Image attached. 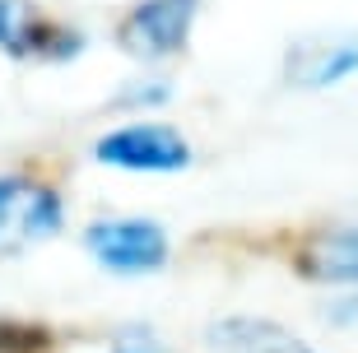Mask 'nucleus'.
<instances>
[{
	"label": "nucleus",
	"instance_id": "1",
	"mask_svg": "<svg viewBox=\"0 0 358 353\" xmlns=\"http://www.w3.org/2000/svg\"><path fill=\"white\" fill-rule=\"evenodd\" d=\"M61 233V196L33 177H0V256L38 247Z\"/></svg>",
	"mask_w": 358,
	"mask_h": 353
},
{
	"label": "nucleus",
	"instance_id": "2",
	"mask_svg": "<svg viewBox=\"0 0 358 353\" xmlns=\"http://www.w3.org/2000/svg\"><path fill=\"white\" fill-rule=\"evenodd\" d=\"M93 158L126 172H182L191 163V144L177 126L140 121V126H121V131L103 135L93 144Z\"/></svg>",
	"mask_w": 358,
	"mask_h": 353
},
{
	"label": "nucleus",
	"instance_id": "3",
	"mask_svg": "<svg viewBox=\"0 0 358 353\" xmlns=\"http://www.w3.org/2000/svg\"><path fill=\"white\" fill-rule=\"evenodd\" d=\"M84 247L98 256V265L117 275H149L168 261V233L149 219H107L84 233Z\"/></svg>",
	"mask_w": 358,
	"mask_h": 353
},
{
	"label": "nucleus",
	"instance_id": "4",
	"mask_svg": "<svg viewBox=\"0 0 358 353\" xmlns=\"http://www.w3.org/2000/svg\"><path fill=\"white\" fill-rule=\"evenodd\" d=\"M200 0H145L126 14L121 24V47L140 61H163V56H177L191 38V24H196Z\"/></svg>",
	"mask_w": 358,
	"mask_h": 353
},
{
	"label": "nucleus",
	"instance_id": "5",
	"mask_svg": "<svg viewBox=\"0 0 358 353\" xmlns=\"http://www.w3.org/2000/svg\"><path fill=\"white\" fill-rule=\"evenodd\" d=\"M84 38L42 19L28 0H0V52L14 61H70L80 56Z\"/></svg>",
	"mask_w": 358,
	"mask_h": 353
},
{
	"label": "nucleus",
	"instance_id": "6",
	"mask_svg": "<svg viewBox=\"0 0 358 353\" xmlns=\"http://www.w3.org/2000/svg\"><path fill=\"white\" fill-rule=\"evenodd\" d=\"M358 70V38H307L284 61V75L298 89H326Z\"/></svg>",
	"mask_w": 358,
	"mask_h": 353
},
{
	"label": "nucleus",
	"instance_id": "7",
	"mask_svg": "<svg viewBox=\"0 0 358 353\" xmlns=\"http://www.w3.org/2000/svg\"><path fill=\"white\" fill-rule=\"evenodd\" d=\"M214 353H312L303 340H293L284 326L261 316H228L210 330Z\"/></svg>",
	"mask_w": 358,
	"mask_h": 353
},
{
	"label": "nucleus",
	"instance_id": "8",
	"mask_svg": "<svg viewBox=\"0 0 358 353\" xmlns=\"http://www.w3.org/2000/svg\"><path fill=\"white\" fill-rule=\"evenodd\" d=\"M298 265H303V275L317 279V284H358V223L317 237V242L303 251Z\"/></svg>",
	"mask_w": 358,
	"mask_h": 353
},
{
	"label": "nucleus",
	"instance_id": "9",
	"mask_svg": "<svg viewBox=\"0 0 358 353\" xmlns=\"http://www.w3.org/2000/svg\"><path fill=\"white\" fill-rule=\"evenodd\" d=\"M326 316H331L335 326H349V330H358V293H354V298H340V302H331V307H326Z\"/></svg>",
	"mask_w": 358,
	"mask_h": 353
},
{
	"label": "nucleus",
	"instance_id": "10",
	"mask_svg": "<svg viewBox=\"0 0 358 353\" xmlns=\"http://www.w3.org/2000/svg\"><path fill=\"white\" fill-rule=\"evenodd\" d=\"M112 353H163V349L149 340V335H121V340L112 344Z\"/></svg>",
	"mask_w": 358,
	"mask_h": 353
}]
</instances>
